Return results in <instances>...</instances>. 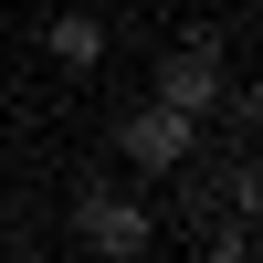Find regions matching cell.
I'll use <instances>...</instances> for the list:
<instances>
[{
	"mask_svg": "<svg viewBox=\"0 0 263 263\" xmlns=\"http://www.w3.org/2000/svg\"><path fill=\"white\" fill-rule=\"evenodd\" d=\"M147 95H158L168 116L211 126V116H221V95H232V74H221V42H211V32H179V42L158 53V74H147Z\"/></svg>",
	"mask_w": 263,
	"mask_h": 263,
	"instance_id": "6da1fadb",
	"label": "cell"
},
{
	"mask_svg": "<svg viewBox=\"0 0 263 263\" xmlns=\"http://www.w3.org/2000/svg\"><path fill=\"white\" fill-rule=\"evenodd\" d=\"M74 242L95 263H147V242H158V221H147V200H126V190L84 179L74 190Z\"/></svg>",
	"mask_w": 263,
	"mask_h": 263,
	"instance_id": "7a4b0ae2",
	"label": "cell"
},
{
	"mask_svg": "<svg viewBox=\"0 0 263 263\" xmlns=\"http://www.w3.org/2000/svg\"><path fill=\"white\" fill-rule=\"evenodd\" d=\"M116 158L137 168V179H179V168L200 158V126H190V116H168L158 95H137V105L116 116Z\"/></svg>",
	"mask_w": 263,
	"mask_h": 263,
	"instance_id": "3957f363",
	"label": "cell"
},
{
	"mask_svg": "<svg viewBox=\"0 0 263 263\" xmlns=\"http://www.w3.org/2000/svg\"><path fill=\"white\" fill-rule=\"evenodd\" d=\"M42 53H53L63 74H95V63L116 53V32H105V11H84V0H74V11H53V21H42Z\"/></svg>",
	"mask_w": 263,
	"mask_h": 263,
	"instance_id": "277c9868",
	"label": "cell"
},
{
	"mask_svg": "<svg viewBox=\"0 0 263 263\" xmlns=\"http://www.w3.org/2000/svg\"><path fill=\"white\" fill-rule=\"evenodd\" d=\"M253 200H263V179H253V158H232V168H221V211H232V221H253Z\"/></svg>",
	"mask_w": 263,
	"mask_h": 263,
	"instance_id": "5b68a950",
	"label": "cell"
},
{
	"mask_svg": "<svg viewBox=\"0 0 263 263\" xmlns=\"http://www.w3.org/2000/svg\"><path fill=\"white\" fill-rule=\"evenodd\" d=\"M211 263H253V221H221V242H211Z\"/></svg>",
	"mask_w": 263,
	"mask_h": 263,
	"instance_id": "8992f818",
	"label": "cell"
}]
</instances>
